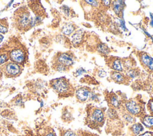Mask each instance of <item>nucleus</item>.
Instances as JSON below:
<instances>
[{
  "instance_id": "nucleus-1",
  "label": "nucleus",
  "mask_w": 153,
  "mask_h": 136,
  "mask_svg": "<svg viewBox=\"0 0 153 136\" xmlns=\"http://www.w3.org/2000/svg\"><path fill=\"white\" fill-rule=\"evenodd\" d=\"M16 21L19 26L22 28H27L29 25L30 26L31 19L30 14L26 10H20V12L16 14Z\"/></svg>"
},
{
  "instance_id": "nucleus-2",
  "label": "nucleus",
  "mask_w": 153,
  "mask_h": 136,
  "mask_svg": "<svg viewBox=\"0 0 153 136\" xmlns=\"http://www.w3.org/2000/svg\"><path fill=\"white\" fill-rule=\"evenodd\" d=\"M53 88L60 93H66L70 88L69 84L66 80L63 78L55 79L51 84Z\"/></svg>"
},
{
  "instance_id": "nucleus-3",
  "label": "nucleus",
  "mask_w": 153,
  "mask_h": 136,
  "mask_svg": "<svg viewBox=\"0 0 153 136\" xmlns=\"http://www.w3.org/2000/svg\"><path fill=\"white\" fill-rule=\"evenodd\" d=\"M57 63H59L65 67H69L74 64V59L73 57L68 53L60 54L57 58Z\"/></svg>"
},
{
  "instance_id": "nucleus-4",
  "label": "nucleus",
  "mask_w": 153,
  "mask_h": 136,
  "mask_svg": "<svg viewBox=\"0 0 153 136\" xmlns=\"http://www.w3.org/2000/svg\"><path fill=\"white\" fill-rule=\"evenodd\" d=\"M10 58L14 62L22 63L25 59V53L23 51L19 49H14L10 52Z\"/></svg>"
},
{
  "instance_id": "nucleus-5",
  "label": "nucleus",
  "mask_w": 153,
  "mask_h": 136,
  "mask_svg": "<svg viewBox=\"0 0 153 136\" xmlns=\"http://www.w3.org/2000/svg\"><path fill=\"white\" fill-rule=\"evenodd\" d=\"M127 110L132 114H137L140 111V107L134 101H130L126 103Z\"/></svg>"
},
{
  "instance_id": "nucleus-6",
  "label": "nucleus",
  "mask_w": 153,
  "mask_h": 136,
  "mask_svg": "<svg viewBox=\"0 0 153 136\" xmlns=\"http://www.w3.org/2000/svg\"><path fill=\"white\" fill-rule=\"evenodd\" d=\"M20 67L16 63H9L5 67L6 72L10 75H15L19 73Z\"/></svg>"
},
{
  "instance_id": "nucleus-7",
  "label": "nucleus",
  "mask_w": 153,
  "mask_h": 136,
  "mask_svg": "<svg viewBox=\"0 0 153 136\" xmlns=\"http://www.w3.org/2000/svg\"><path fill=\"white\" fill-rule=\"evenodd\" d=\"M76 96L78 99L81 101H84L88 99L90 96V92L86 88H80L76 90Z\"/></svg>"
},
{
  "instance_id": "nucleus-8",
  "label": "nucleus",
  "mask_w": 153,
  "mask_h": 136,
  "mask_svg": "<svg viewBox=\"0 0 153 136\" xmlns=\"http://www.w3.org/2000/svg\"><path fill=\"white\" fill-rule=\"evenodd\" d=\"M103 118H104L103 113L100 109L94 110L91 116V119L92 120V121L96 123L102 122L103 120Z\"/></svg>"
},
{
  "instance_id": "nucleus-9",
  "label": "nucleus",
  "mask_w": 153,
  "mask_h": 136,
  "mask_svg": "<svg viewBox=\"0 0 153 136\" xmlns=\"http://www.w3.org/2000/svg\"><path fill=\"white\" fill-rule=\"evenodd\" d=\"M141 61L147 66L149 69L153 71V59L147 54H143L141 56Z\"/></svg>"
},
{
  "instance_id": "nucleus-10",
  "label": "nucleus",
  "mask_w": 153,
  "mask_h": 136,
  "mask_svg": "<svg viewBox=\"0 0 153 136\" xmlns=\"http://www.w3.org/2000/svg\"><path fill=\"white\" fill-rule=\"evenodd\" d=\"M124 1H115L113 3V10L116 14H119L124 7Z\"/></svg>"
},
{
  "instance_id": "nucleus-11",
  "label": "nucleus",
  "mask_w": 153,
  "mask_h": 136,
  "mask_svg": "<svg viewBox=\"0 0 153 136\" xmlns=\"http://www.w3.org/2000/svg\"><path fill=\"white\" fill-rule=\"evenodd\" d=\"M82 39V35L81 32H76L72 35V42L74 44L76 45L81 43Z\"/></svg>"
},
{
  "instance_id": "nucleus-12",
  "label": "nucleus",
  "mask_w": 153,
  "mask_h": 136,
  "mask_svg": "<svg viewBox=\"0 0 153 136\" xmlns=\"http://www.w3.org/2000/svg\"><path fill=\"white\" fill-rule=\"evenodd\" d=\"M75 30L74 26L72 24H66L62 28V32L65 35H71Z\"/></svg>"
},
{
  "instance_id": "nucleus-13",
  "label": "nucleus",
  "mask_w": 153,
  "mask_h": 136,
  "mask_svg": "<svg viewBox=\"0 0 153 136\" xmlns=\"http://www.w3.org/2000/svg\"><path fill=\"white\" fill-rule=\"evenodd\" d=\"M112 68L117 72L123 71V67L121 61L119 59H115L113 61L112 64Z\"/></svg>"
},
{
  "instance_id": "nucleus-14",
  "label": "nucleus",
  "mask_w": 153,
  "mask_h": 136,
  "mask_svg": "<svg viewBox=\"0 0 153 136\" xmlns=\"http://www.w3.org/2000/svg\"><path fill=\"white\" fill-rule=\"evenodd\" d=\"M111 77H112V78L114 81H115L117 82H118V83L123 82L124 80V76L121 73H120L119 72H114L112 74Z\"/></svg>"
},
{
  "instance_id": "nucleus-15",
  "label": "nucleus",
  "mask_w": 153,
  "mask_h": 136,
  "mask_svg": "<svg viewBox=\"0 0 153 136\" xmlns=\"http://www.w3.org/2000/svg\"><path fill=\"white\" fill-rule=\"evenodd\" d=\"M131 129L135 135H138L140 132H142L143 130V128L141 124L136 123L131 126Z\"/></svg>"
},
{
  "instance_id": "nucleus-16",
  "label": "nucleus",
  "mask_w": 153,
  "mask_h": 136,
  "mask_svg": "<svg viewBox=\"0 0 153 136\" xmlns=\"http://www.w3.org/2000/svg\"><path fill=\"white\" fill-rule=\"evenodd\" d=\"M143 123L147 127L153 126V116H148L143 118Z\"/></svg>"
},
{
  "instance_id": "nucleus-17",
  "label": "nucleus",
  "mask_w": 153,
  "mask_h": 136,
  "mask_svg": "<svg viewBox=\"0 0 153 136\" xmlns=\"http://www.w3.org/2000/svg\"><path fill=\"white\" fill-rule=\"evenodd\" d=\"M97 49L99 52L102 53L103 54H107L109 51L108 47L103 43H100L98 44L97 47Z\"/></svg>"
},
{
  "instance_id": "nucleus-18",
  "label": "nucleus",
  "mask_w": 153,
  "mask_h": 136,
  "mask_svg": "<svg viewBox=\"0 0 153 136\" xmlns=\"http://www.w3.org/2000/svg\"><path fill=\"white\" fill-rule=\"evenodd\" d=\"M111 102L112 105L115 107H118L120 105V103H119V101H118V99L114 96H112V98L111 99Z\"/></svg>"
},
{
  "instance_id": "nucleus-19",
  "label": "nucleus",
  "mask_w": 153,
  "mask_h": 136,
  "mask_svg": "<svg viewBox=\"0 0 153 136\" xmlns=\"http://www.w3.org/2000/svg\"><path fill=\"white\" fill-rule=\"evenodd\" d=\"M66 68V67H65L64 65H63L59 63H57L56 65V69L58 71H65Z\"/></svg>"
},
{
  "instance_id": "nucleus-20",
  "label": "nucleus",
  "mask_w": 153,
  "mask_h": 136,
  "mask_svg": "<svg viewBox=\"0 0 153 136\" xmlns=\"http://www.w3.org/2000/svg\"><path fill=\"white\" fill-rule=\"evenodd\" d=\"M127 74L129 77H131V78H134V77H135L136 76V75H137V72L136 71L135 69H130V70H128V71H127Z\"/></svg>"
},
{
  "instance_id": "nucleus-21",
  "label": "nucleus",
  "mask_w": 153,
  "mask_h": 136,
  "mask_svg": "<svg viewBox=\"0 0 153 136\" xmlns=\"http://www.w3.org/2000/svg\"><path fill=\"white\" fill-rule=\"evenodd\" d=\"M85 72H86V71L83 68H79L76 69L75 74L76 76H79V75H82L83 73H85Z\"/></svg>"
},
{
  "instance_id": "nucleus-22",
  "label": "nucleus",
  "mask_w": 153,
  "mask_h": 136,
  "mask_svg": "<svg viewBox=\"0 0 153 136\" xmlns=\"http://www.w3.org/2000/svg\"><path fill=\"white\" fill-rule=\"evenodd\" d=\"M7 60V55L6 53L0 54V64L4 63Z\"/></svg>"
},
{
  "instance_id": "nucleus-23",
  "label": "nucleus",
  "mask_w": 153,
  "mask_h": 136,
  "mask_svg": "<svg viewBox=\"0 0 153 136\" xmlns=\"http://www.w3.org/2000/svg\"><path fill=\"white\" fill-rule=\"evenodd\" d=\"M8 31L7 28L2 23H0V33H6Z\"/></svg>"
},
{
  "instance_id": "nucleus-24",
  "label": "nucleus",
  "mask_w": 153,
  "mask_h": 136,
  "mask_svg": "<svg viewBox=\"0 0 153 136\" xmlns=\"http://www.w3.org/2000/svg\"><path fill=\"white\" fill-rule=\"evenodd\" d=\"M62 10L64 12V13L65 14L66 16H69V14H70V10H69V8L67 6H63L62 7Z\"/></svg>"
},
{
  "instance_id": "nucleus-25",
  "label": "nucleus",
  "mask_w": 153,
  "mask_h": 136,
  "mask_svg": "<svg viewBox=\"0 0 153 136\" xmlns=\"http://www.w3.org/2000/svg\"><path fill=\"white\" fill-rule=\"evenodd\" d=\"M63 136H77V135L74 132L72 131H68L64 133Z\"/></svg>"
},
{
  "instance_id": "nucleus-26",
  "label": "nucleus",
  "mask_w": 153,
  "mask_h": 136,
  "mask_svg": "<svg viewBox=\"0 0 153 136\" xmlns=\"http://www.w3.org/2000/svg\"><path fill=\"white\" fill-rule=\"evenodd\" d=\"M124 118L128 122H133V118L130 115L126 114V115H124Z\"/></svg>"
},
{
  "instance_id": "nucleus-27",
  "label": "nucleus",
  "mask_w": 153,
  "mask_h": 136,
  "mask_svg": "<svg viewBox=\"0 0 153 136\" xmlns=\"http://www.w3.org/2000/svg\"><path fill=\"white\" fill-rule=\"evenodd\" d=\"M86 2H87L88 4L91 5L93 7H97L99 4L98 2L96 1H85Z\"/></svg>"
},
{
  "instance_id": "nucleus-28",
  "label": "nucleus",
  "mask_w": 153,
  "mask_h": 136,
  "mask_svg": "<svg viewBox=\"0 0 153 136\" xmlns=\"http://www.w3.org/2000/svg\"><path fill=\"white\" fill-rule=\"evenodd\" d=\"M98 75L100 77H104L106 75V72L105 71H104L103 69H100L98 71Z\"/></svg>"
},
{
  "instance_id": "nucleus-29",
  "label": "nucleus",
  "mask_w": 153,
  "mask_h": 136,
  "mask_svg": "<svg viewBox=\"0 0 153 136\" xmlns=\"http://www.w3.org/2000/svg\"><path fill=\"white\" fill-rule=\"evenodd\" d=\"M90 98L92 100H95L97 98V96L94 93H91L90 94Z\"/></svg>"
},
{
  "instance_id": "nucleus-30",
  "label": "nucleus",
  "mask_w": 153,
  "mask_h": 136,
  "mask_svg": "<svg viewBox=\"0 0 153 136\" xmlns=\"http://www.w3.org/2000/svg\"><path fill=\"white\" fill-rule=\"evenodd\" d=\"M139 136H152V134L150 132H145V133L140 135Z\"/></svg>"
},
{
  "instance_id": "nucleus-31",
  "label": "nucleus",
  "mask_w": 153,
  "mask_h": 136,
  "mask_svg": "<svg viewBox=\"0 0 153 136\" xmlns=\"http://www.w3.org/2000/svg\"><path fill=\"white\" fill-rule=\"evenodd\" d=\"M103 4H104L106 6H108V5H109V4H111V1H103Z\"/></svg>"
},
{
  "instance_id": "nucleus-32",
  "label": "nucleus",
  "mask_w": 153,
  "mask_h": 136,
  "mask_svg": "<svg viewBox=\"0 0 153 136\" xmlns=\"http://www.w3.org/2000/svg\"><path fill=\"white\" fill-rule=\"evenodd\" d=\"M16 104H17V105H20V104L22 103V101L21 99H18L16 101Z\"/></svg>"
},
{
  "instance_id": "nucleus-33",
  "label": "nucleus",
  "mask_w": 153,
  "mask_h": 136,
  "mask_svg": "<svg viewBox=\"0 0 153 136\" xmlns=\"http://www.w3.org/2000/svg\"><path fill=\"white\" fill-rule=\"evenodd\" d=\"M150 109L152 113H153V101H151L150 103Z\"/></svg>"
},
{
  "instance_id": "nucleus-34",
  "label": "nucleus",
  "mask_w": 153,
  "mask_h": 136,
  "mask_svg": "<svg viewBox=\"0 0 153 136\" xmlns=\"http://www.w3.org/2000/svg\"><path fill=\"white\" fill-rule=\"evenodd\" d=\"M151 22H150V25L153 28V16H152V14H151Z\"/></svg>"
},
{
  "instance_id": "nucleus-35",
  "label": "nucleus",
  "mask_w": 153,
  "mask_h": 136,
  "mask_svg": "<svg viewBox=\"0 0 153 136\" xmlns=\"http://www.w3.org/2000/svg\"><path fill=\"white\" fill-rule=\"evenodd\" d=\"M45 136H56V135L54 134H53L52 132H50V133L47 134Z\"/></svg>"
},
{
  "instance_id": "nucleus-36",
  "label": "nucleus",
  "mask_w": 153,
  "mask_h": 136,
  "mask_svg": "<svg viewBox=\"0 0 153 136\" xmlns=\"http://www.w3.org/2000/svg\"><path fill=\"white\" fill-rule=\"evenodd\" d=\"M3 36L1 35V34H0V43L2 41V40H3Z\"/></svg>"
}]
</instances>
